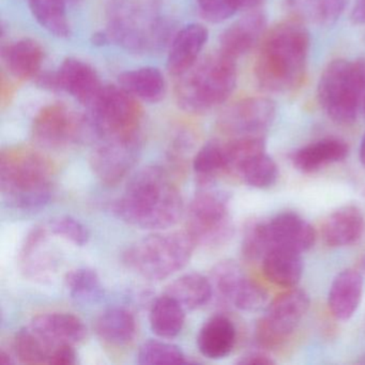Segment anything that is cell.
Listing matches in <instances>:
<instances>
[{"instance_id": "obj_1", "label": "cell", "mask_w": 365, "mask_h": 365, "mask_svg": "<svg viewBox=\"0 0 365 365\" xmlns=\"http://www.w3.org/2000/svg\"><path fill=\"white\" fill-rule=\"evenodd\" d=\"M112 210L118 219L134 227L165 230L176 225L182 217V196L165 170L147 166L130 179Z\"/></svg>"}, {"instance_id": "obj_2", "label": "cell", "mask_w": 365, "mask_h": 365, "mask_svg": "<svg viewBox=\"0 0 365 365\" xmlns=\"http://www.w3.org/2000/svg\"><path fill=\"white\" fill-rule=\"evenodd\" d=\"M311 38L300 21L275 25L264 35L254 66L259 86L270 93L294 91L307 72Z\"/></svg>"}, {"instance_id": "obj_3", "label": "cell", "mask_w": 365, "mask_h": 365, "mask_svg": "<svg viewBox=\"0 0 365 365\" xmlns=\"http://www.w3.org/2000/svg\"><path fill=\"white\" fill-rule=\"evenodd\" d=\"M52 162L29 147H9L0 155V190L12 208L37 211L52 197Z\"/></svg>"}, {"instance_id": "obj_4", "label": "cell", "mask_w": 365, "mask_h": 365, "mask_svg": "<svg viewBox=\"0 0 365 365\" xmlns=\"http://www.w3.org/2000/svg\"><path fill=\"white\" fill-rule=\"evenodd\" d=\"M178 78L175 93L181 110L190 114H206L225 103L236 89V59L219 50L198 59Z\"/></svg>"}, {"instance_id": "obj_5", "label": "cell", "mask_w": 365, "mask_h": 365, "mask_svg": "<svg viewBox=\"0 0 365 365\" xmlns=\"http://www.w3.org/2000/svg\"><path fill=\"white\" fill-rule=\"evenodd\" d=\"M196 243L187 230L150 235L123 253V264L149 281L168 279L187 266Z\"/></svg>"}, {"instance_id": "obj_6", "label": "cell", "mask_w": 365, "mask_h": 365, "mask_svg": "<svg viewBox=\"0 0 365 365\" xmlns=\"http://www.w3.org/2000/svg\"><path fill=\"white\" fill-rule=\"evenodd\" d=\"M364 96L365 58L336 59L324 68L317 85V99L334 123H354Z\"/></svg>"}, {"instance_id": "obj_7", "label": "cell", "mask_w": 365, "mask_h": 365, "mask_svg": "<svg viewBox=\"0 0 365 365\" xmlns=\"http://www.w3.org/2000/svg\"><path fill=\"white\" fill-rule=\"evenodd\" d=\"M185 230L196 245L219 247L226 245L235 232L228 196L210 187L200 190L190 202Z\"/></svg>"}, {"instance_id": "obj_8", "label": "cell", "mask_w": 365, "mask_h": 365, "mask_svg": "<svg viewBox=\"0 0 365 365\" xmlns=\"http://www.w3.org/2000/svg\"><path fill=\"white\" fill-rule=\"evenodd\" d=\"M33 138L46 149H61L78 143L99 140L93 121L61 103L44 106L33 123Z\"/></svg>"}, {"instance_id": "obj_9", "label": "cell", "mask_w": 365, "mask_h": 365, "mask_svg": "<svg viewBox=\"0 0 365 365\" xmlns=\"http://www.w3.org/2000/svg\"><path fill=\"white\" fill-rule=\"evenodd\" d=\"M99 138L140 132L143 110L138 99L120 86L104 85L93 106L88 108Z\"/></svg>"}, {"instance_id": "obj_10", "label": "cell", "mask_w": 365, "mask_h": 365, "mask_svg": "<svg viewBox=\"0 0 365 365\" xmlns=\"http://www.w3.org/2000/svg\"><path fill=\"white\" fill-rule=\"evenodd\" d=\"M311 304L309 296L302 289L290 288L267 307L266 313L256 326V339L264 348L283 345L298 328Z\"/></svg>"}, {"instance_id": "obj_11", "label": "cell", "mask_w": 365, "mask_h": 365, "mask_svg": "<svg viewBox=\"0 0 365 365\" xmlns=\"http://www.w3.org/2000/svg\"><path fill=\"white\" fill-rule=\"evenodd\" d=\"M96 143L89 159L91 170L104 185H118L138 163L142 150L140 132L106 136Z\"/></svg>"}, {"instance_id": "obj_12", "label": "cell", "mask_w": 365, "mask_h": 365, "mask_svg": "<svg viewBox=\"0 0 365 365\" xmlns=\"http://www.w3.org/2000/svg\"><path fill=\"white\" fill-rule=\"evenodd\" d=\"M143 8L133 0H110L108 27L110 41L135 54L153 51L151 26L155 16L146 21Z\"/></svg>"}, {"instance_id": "obj_13", "label": "cell", "mask_w": 365, "mask_h": 365, "mask_svg": "<svg viewBox=\"0 0 365 365\" xmlns=\"http://www.w3.org/2000/svg\"><path fill=\"white\" fill-rule=\"evenodd\" d=\"M277 106L268 98L253 97L240 100L222 113L219 125L222 131L237 136L262 135L272 125Z\"/></svg>"}, {"instance_id": "obj_14", "label": "cell", "mask_w": 365, "mask_h": 365, "mask_svg": "<svg viewBox=\"0 0 365 365\" xmlns=\"http://www.w3.org/2000/svg\"><path fill=\"white\" fill-rule=\"evenodd\" d=\"M57 76L61 91L69 93L87 108L93 106L104 86L93 66L74 57H68L61 63Z\"/></svg>"}, {"instance_id": "obj_15", "label": "cell", "mask_w": 365, "mask_h": 365, "mask_svg": "<svg viewBox=\"0 0 365 365\" xmlns=\"http://www.w3.org/2000/svg\"><path fill=\"white\" fill-rule=\"evenodd\" d=\"M266 228L271 249L285 247L302 254L315 245V230L298 213H279L266 221Z\"/></svg>"}, {"instance_id": "obj_16", "label": "cell", "mask_w": 365, "mask_h": 365, "mask_svg": "<svg viewBox=\"0 0 365 365\" xmlns=\"http://www.w3.org/2000/svg\"><path fill=\"white\" fill-rule=\"evenodd\" d=\"M48 227H35L25 238L20 253V264L27 277L41 283L50 281L57 269L56 256L48 245Z\"/></svg>"}, {"instance_id": "obj_17", "label": "cell", "mask_w": 365, "mask_h": 365, "mask_svg": "<svg viewBox=\"0 0 365 365\" xmlns=\"http://www.w3.org/2000/svg\"><path fill=\"white\" fill-rule=\"evenodd\" d=\"M208 39L209 31L204 25L192 23L179 29L170 41L168 71L178 78L191 69L197 63Z\"/></svg>"}, {"instance_id": "obj_18", "label": "cell", "mask_w": 365, "mask_h": 365, "mask_svg": "<svg viewBox=\"0 0 365 365\" xmlns=\"http://www.w3.org/2000/svg\"><path fill=\"white\" fill-rule=\"evenodd\" d=\"M266 31V16L260 11L250 12L221 34L220 51L237 61L264 39Z\"/></svg>"}, {"instance_id": "obj_19", "label": "cell", "mask_w": 365, "mask_h": 365, "mask_svg": "<svg viewBox=\"0 0 365 365\" xmlns=\"http://www.w3.org/2000/svg\"><path fill=\"white\" fill-rule=\"evenodd\" d=\"M29 327L53 349L63 345H76L87 334L84 322L70 313L41 314L33 318Z\"/></svg>"}, {"instance_id": "obj_20", "label": "cell", "mask_w": 365, "mask_h": 365, "mask_svg": "<svg viewBox=\"0 0 365 365\" xmlns=\"http://www.w3.org/2000/svg\"><path fill=\"white\" fill-rule=\"evenodd\" d=\"M363 277L359 271L346 269L333 279L328 294V305L337 320H349L358 311L363 294Z\"/></svg>"}, {"instance_id": "obj_21", "label": "cell", "mask_w": 365, "mask_h": 365, "mask_svg": "<svg viewBox=\"0 0 365 365\" xmlns=\"http://www.w3.org/2000/svg\"><path fill=\"white\" fill-rule=\"evenodd\" d=\"M322 230V238L328 247H348L362 237L365 217L356 206L341 207L327 217Z\"/></svg>"}, {"instance_id": "obj_22", "label": "cell", "mask_w": 365, "mask_h": 365, "mask_svg": "<svg viewBox=\"0 0 365 365\" xmlns=\"http://www.w3.org/2000/svg\"><path fill=\"white\" fill-rule=\"evenodd\" d=\"M1 59L10 76L18 80H29L40 73L44 50L39 42L24 38L3 46Z\"/></svg>"}, {"instance_id": "obj_23", "label": "cell", "mask_w": 365, "mask_h": 365, "mask_svg": "<svg viewBox=\"0 0 365 365\" xmlns=\"http://www.w3.org/2000/svg\"><path fill=\"white\" fill-rule=\"evenodd\" d=\"M237 339L234 322L225 315H215L200 328L197 346L200 354L210 360H222L232 354Z\"/></svg>"}, {"instance_id": "obj_24", "label": "cell", "mask_w": 365, "mask_h": 365, "mask_svg": "<svg viewBox=\"0 0 365 365\" xmlns=\"http://www.w3.org/2000/svg\"><path fill=\"white\" fill-rule=\"evenodd\" d=\"M349 153L348 145L339 138H324L294 151L292 162L303 174L318 172L324 166L344 161Z\"/></svg>"}, {"instance_id": "obj_25", "label": "cell", "mask_w": 365, "mask_h": 365, "mask_svg": "<svg viewBox=\"0 0 365 365\" xmlns=\"http://www.w3.org/2000/svg\"><path fill=\"white\" fill-rule=\"evenodd\" d=\"M264 277L277 286L294 288L303 274L302 256L285 247H272L262 259Z\"/></svg>"}, {"instance_id": "obj_26", "label": "cell", "mask_w": 365, "mask_h": 365, "mask_svg": "<svg viewBox=\"0 0 365 365\" xmlns=\"http://www.w3.org/2000/svg\"><path fill=\"white\" fill-rule=\"evenodd\" d=\"M118 85L132 97L147 103H158L165 97V78L155 67H140L123 72L119 74Z\"/></svg>"}, {"instance_id": "obj_27", "label": "cell", "mask_w": 365, "mask_h": 365, "mask_svg": "<svg viewBox=\"0 0 365 365\" xmlns=\"http://www.w3.org/2000/svg\"><path fill=\"white\" fill-rule=\"evenodd\" d=\"M213 292L210 279L200 273L192 272L173 281L164 294L178 301L185 311H193L205 307L212 298Z\"/></svg>"}, {"instance_id": "obj_28", "label": "cell", "mask_w": 365, "mask_h": 365, "mask_svg": "<svg viewBox=\"0 0 365 365\" xmlns=\"http://www.w3.org/2000/svg\"><path fill=\"white\" fill-rule=\"evenodd\" d=\"M96 331L100 339L110 345H128L135 337V318L129 309L110 307L98 318Z\"/></svg>"}, {"instance_id": "obj_29", "label": "cell", "mask_w": 365, "mask_h": 365, "mask_svg": "<svg viewBox=\"0 0 365 365\" xmlns=\"http://www.w3.org/2000/svg\"><path fill=\"white\" fill-rule=\"evenodd\" d=\"M285 4L300 22L329 27L341 18L348 0H285Z\"/></svg>"}, {"instance_id": "obj_30", "label": "cell", "mask_w": 365, "mask_h": 365, "mask_svg": "<svg viewBox=\"0 0 365 365\" xmlns=\"http://www.w3.org/2000/svg\"><path fill=\"white\" fill-rule=\"evenodd\" d=\"M150 328L162 339H174L180 334L185 322V309L168 294L155 299L149 314Z\"/></svg>"}, {"instance_id": "obj_31", "label": "cell", "mask_w": 365, "mask_h": 365, "mask_svg": "<svg viewBox=\"0 0 365 365\" xmlns=\"http://www.w3.org/2000/svg\"><path fill=\"white\" fill-rule=\"evenodd\" d=\"M29 9L38 24L51 35L58 39L71 36L67 0H29Z\"/></svg>"}, {"instance_id": "obj_32", "label": "cell", "mask_w": 365, "mask_h": 365, "mask_svg": "<svg viewBox=\"0 0 365 365\" xmlns=\"http://www.w3.org/2000/svg\"><path fill=\"white\" fill-rule=\"evenodd\" d=\"M225 144L219 140H210L206 143L196 153L193 159V170L196 175L198 185L204 187H210L217 175L226 172Z\"/></svg>"}, {"instance_id": "obj_33", "label": "cell", "mask_w": 365, "mask_h": 365, "mask_svg": "<svg viewBox=\"0 0 365 365\" xmlns=\"http://www.w3.org/2000/svg\"><path fill=\"white\" fill-rule=\"evenodd\" d=\"M247 279L249 277L245 274L239 264L230 259L222 260L215 264L210 273L213 292H217L222 301L232 305Z\"/></svg>"}, {"instance_id": "obj_34", "label": "cell", "mask_w": 365, "mask_h": 365, "mask_svg": "<svg viewBox=\"0 0 365 365\" xmlns=\"http://www.w3.org/2000/svg\"><path fill=\"white\" fill-rule=\"evenodd\" d=\"M65 284L70 297L76 302L91 304L103 298L101 279L93 269L78 268L70 271L66 274Z\"/></svg>"}, {"instance_id": "obj_35", "label": "cell", "mask_w": 365, "mask_h": 365, "mask_svg": "<svg viewBox=\"0 0 365 365\" xmlns=\"http://www.w3.org/2000/svg\"><path fill=\"white\" fill-rule=\"evenodd\" d=\"M54 351L29 326L16 333L14 352L23 364H50Z\"/></svg>"}, {"instance_id": "obj_36", "label": "cell", "mask_w": 365, "mask_h": 365, "mask_svg": "<svg viewBox=\"0 0 365 365\" xmlns=\"http://www.w3.org/2000/svg\"><path fill=\"white\" fill-rule=\"evenodd\" d=\"M226 172L238 174L245 164L266 153V140L262 135L237 136L225 143Z\"/></svg>"}, {"instance_id": "obj_37", "label": "cell", "mask_w": 365, "mask_h": 365, "mask_svg": "<svg viewBox=\"0 0 365 365\" xmlns=\"http://www.w3.org/2000/svg\"><path fill=\"white\" fill-rule=\"evenodd\" d=\"M237 175L250 187L269 189L279 178V168L274 160L264 153L245 164Z\"/></svg>"}, {"instance_id": "obj_38", "label": "cell", "mask_w": 365, "mask_h": 365, "mask_svg": "<svg viewBox=\"0 0 365 365\" xmlns=\"http://www.w3.org/2000/svg\"><path fill=\"white\" fill-rule=\"evenodd\" d=\"M138 363L140 365L182 364L187 363L180 348L166 341H145L138 354Z\"/></svg>"}, {"instance_id": "obj_39", "label": "cell", "mask_w": 365, "mask_h": 365, "mask_svg": "<svg viewBox=\"0 0 365 365\" xmlns=\"http://www.w3.org/2000/svg\"><path fill=\"white\" fill-rule=\"evenodd\" d=\"M271 243L267 232L266 221H253L247 224L243 232L241 252L247 262H262L270 251Z\"/></svg>"}, {"instance_id": "obj_40", "label": "cell", "mask_w": 365, "mask_h": 365, "mask_svg": "<svg viewBox=\"0 0 365 365\" xmlns=\"http://www.w3.org/2000/svg\"><path fill=\"white\" fill-rule=\"evenodd\" d=\"M48 228L51 234L61 237L78 247L86 245L91 237L86 226L70 215L53 217L48 222Z\"/></svg>"}, {"instance_id": "obj_41", "label": "cell", "mask_w": 365, "mask_h": 365, "mask_svg": "<svg viewBox=\"0 0 365 365\" xmlns=\"http://www.w3.org/2000/svg\"><path fill=\"white\" fill-rule=\"evenodd\" d=\"M200 16L207 22L220 24L239 11L237 0H195Z\"/></svg>"}, {"instance_id": "obj_42", "label": "cell", "mask_w": 365, "mask_h": 365, "mask_svg": "<svg viewBox=\"0 0 365 365\" xmlns=\"http://www.w3.org/2000/svg\"><path fill=\"white\" fill-rule=\"evenodd\" d=\"M268 303V294L256 282L249 279L240 294L237 297L232 307L243 312H257Z\"/></svg>"}, {"instance_id": "obj_43", "label": "cell", "mask_w": 365, "mask_h": 365, "mask_svg": "<svg viewBox=\"0 0 365 365\" xmlns=\"http://www.w3.org/2000/svg\"><path fill=\"white\" fill-rule=\"evenodd\" d=\"M76 352L72 345L59 346L51 356V365H73L76 363Z\"/></svg>"}, {"instance_id": "obj_44", "label": "cell", "mask_w": 365, "mask_h": 365, "mask_svg": "<svg viewBox=\"0 0 365 365\" xmlns=\"http://www.w3.org/2000/svg\"><path fill=\"white\" fill-rule=\"evenodd\" d=\"M236 363L239 365H271L275 364V360L264 350H253L241 356Z\"/></svg>"}, {"instance_id": "obj_45", "label": "cell", "mask_w": 365, "mask_h": 365, "mask_svg": "<svg viewBox=\"0 0 365 365\" xmlns=\"http://www.w3.org/2000/svg\"><path fill=\"white\" fill-rule=\"evenodd\" d=\"M36 84L48 91H61L57 71L42 72L36 76Z\"/></svg>"}, {"instance_id": "obj_46", "label": "cell", "mask_w": 365, "mask_h": 365, "mask_svg": "<svg viewBox=\"0 0 365 365\" xmlns=\"http://www.w3.org/2000/svg\"><path fill=\"white\" fill-rule=\"evenodd\" d=\"M350 20L354 24L365 25V0H356L350 14Z\"/></svg>"}, {"instance_id": "obj_47", "label": "cell", "mask_w": 365, "mask_h": 365, "mask_svg": "<svg viewBox=\"0 0 365 365\" xmlns=\"http://www.w3.org/2000/svg\"><path fill=\"white\" fill-rule=\"evenodd\" d=\"M91 42L96 48H103V46H106L108 44L112 43L110 36H108V31H96V33L91 36Z\"/></svg>"}, {"instance_id": "obj_48", "label": "cell", "mask_w": 365, "mask_h": 365, "mask_svg": "<svg viewBox=\"0 0 365 365\" xmlns=\"http://www.w3.org/2000/svg\"><path fill=\"white\" fill-rule=\"evenodd\" d=\"M14 361L12 360V356L8 354L5 350L0 351V364L1 365H11L14 364Z\"/></svg>"}, {"instance_id": "obj_49", "label": "cell", "mask_w": 365, "mask_h": 365, "mask_svg": "<svg viewBox=\"0 0 365 365\" xmlns=\"http://www.w3.org/2000/svg\"><path fill=\"white\" fill-rule=\"evenodd\" d=\"M359 157H360L361 164H362L363 168H365V134L363 135L362 140H361Z\"/></svg>"}, {"instance_id": "obj_50", "label": "cell", "mask_w": 365, "mask_h": 365, "mask_svg": "<svg viewBox=\"0 0 365 365\" xmlns=\"http://www.w3.org/2000/svg\"><path fill=\"white\" fill-rule=\"evenodd\" d=\"M360 268H361V270H362L363 272L365 273V256H363L362 259H361Z\"/></svg>"}, {"instance_id": "obj_51", "label": "cell", "mask_w": 365, "mask_h": 365, "mask_svg": "<svg viewBox=\"0 0 365 365\" xmlns=\"http://www.w3.org/2000/svg\"><path fill=\"white\" fill-rule=\"evenodd\" d=\"M356 363H359V364H365V352L360 356V359L356 361Z\"/></svg>"}, {"instance_id": "obj_52", "label": "cell", "mask_w": 365, "mask_h": 365, "mask_svg": "<svg viewBox=\"0 0 365 365\" xmlns=\"http://www.w3.org/2000/svg\"><path fill=\"white\" fill-rule=\"evenodd\" d=\"M362 108H363V113H364V115H365V97H364V99H363V101H362Z\"/></svg>"}, {"instance_id": "obj_53", "label": "cell", "mask_w": 365, "mask_h": 365, "mask_svg": "<svg viewBox=\"0 0 365 365\" xmlns=\"http://www.w3.org/2000/svg\"><path fill=\"white\" fill-rule=\"evenodd\" d=\"M362 194H363V196H364V197H365V185H364V187H363Z\"/></svg>"}]
</instances>
